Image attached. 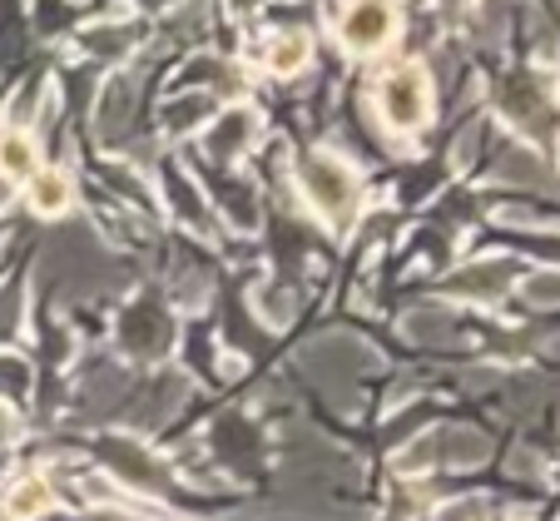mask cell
Here are the masks:
<instances>
[{
	"label": "cell",
	"mask_w": 560,
	"mask_h": 521,
	"mask_svg": "<svg viewBox=\"0 0 560 521\" xmlns=\"http://www.w3.org/2000/svg\"><path fill=\"white\" fill-rule=\"evenodd\" d=\"M377 109L392 129H422L432 119V80H427L422 65H397V70L382 74Z\"/></svg>",
	"instance_id": "cell-1"
},
{
	"label": "cell",
	"mask_w": 560,
	"mask_h": 521,
	"mask_svg": "<svg viewBox=\"0 0 560 521\" xmlns=\"http://www.w3.org/2000/svg\"><path fill=\"white\" fill-rule=\"evenodd\" d=\"M303 189L332 223H342L358 204V174L348 164H338L332 154H313V160H303Z\"/></svg>",
	"instance_id": "cell-2"
},
{
	"label": "cell",
	"mask_w": 560,
	"mask_h": 521,
	"mask_svg": "<svg viewBox=\"0 0 560 521\" xmlns=\"http://www.w3.org/2000/svg\"><path fill=\"white\" fill-rule=\"evenodd\" d=\"M397 35V11H392V0H352L348 15H342V45L348 50H382V45Z\"/></svg>",
	"instance_id": "cell-3"
},
{
	"label": "cell",
	"mask_w": 560,
	"mask_h": 521,
	"mask_svg": "<svg viewBox=\"0 0 560 521\" xmlns=\"http://www.w3.org/2000/svg\"><path fill=\"white\" fill-rule=\"evenodd\" d=\"M5 517L11 521H35V517H45L50 511V482L45 477H21L11 491H5Z\"/></svg>",
	"instance_id": "cell-4"
},
{
	"label": "cell",
	"mask_w": 560,
	"mask_h": 521,
	"mask_svg": "<svg viewBox=\"0 0 560 521\" xmlns=\"http://www.w3.org/2000/svg\"><path fill=\"white\" fill-rule=\"evenodd\" d=\"M70 199H74V189H70V180H65V174H55V170L31 174V204L40 213H65V209H70Z\"/></svg>",
	"instance_id": "cell-5"
},
{
	"label": "cell",
	"mask_w": 560,
	"mask_h": 521,
	"mask_svg": "<svg viewBox=\"0 0 560 521\" xmlns=\"http://www.w3.org/2000/svg\"><path fill=\"white\" fill-rule=\"evenodd\" d=\"M307 65V35L303 31H288L268 45V70L273 74H298Z\"/></svg>",
	"instance_id": "cell-6"
},
{
	"label": "cell",
	"mask_w": 560,
	"mask_h": 521,
	"mask_svg": "<svg viewBox=\"0 0 560 521\" xmlns=\"http://www.w3.org/2000/svg\"><path fill=\"white\" fill-rule=\"evenodd\" d=\"M0 174H5V180L40 174V164H35V144L25 135H5V139H0Z\"/></svg>",
	"instance_id": "cell-7"
},
{
	"label": "cell",
	"mask_w": 560,
	"mask_h": 521,
	"mask_svg": "<svg viewBox=\"0 0 560 521\" xmlns=\"http://www.w3.org/2000/svg\"><path fill=\"white\" fill-rule=\"evenodd\" d=\"M506 274H511V264H487V268H471V274L452 278V288H481L476 298H497V288Z\"/></svg>",
	"instance_id": "cell-8"
},
{
	"label": "cell",
	"mask_w": 560,
	"mask_h": 521,
	"mask_svg": "<svg viewBox=\"0 0 560 521\" xmlns=\"http://www.w3.org/2000/svg\"><path fill=\"white\" fill-rule=\"evenodd\" d=\"M248 129H254V119H248V115H229V125L219 129L223 139H209V149H213V154H229V149L238 144V139L248 144Z\"/></svg>",
	"instance_id": "cell-9"
},
{
	"label": "cell",
	"mask_w": 560,
	"mask_h": 521,
	"mask_svg": "<svg viewBox=\"0 0 560 521\" xmlns=\"http://www.w3.org/2000/svg\"><path fill=\"white\" fill-rule=\"evenodd\" d=\"M526 298L530 303H560V274H536L526 283Z\"/></svg>",
	"instance_id": "cell-10"
},
{
	"label": "cell",
	"mask_w": 560,
	"mask_h": 521,
	"mask_svg": "<svg viewBox=\"0 0 560 521\" xmlns=\"http://www.w3.org/2000/svg\"><path fill=\"white\" fill-rule=\"evenodd\" d=\"M5 204H11V180L0 174V209H5Z\"/></svg>",
	"instance_id": "cell-11"
}]
</instances>
